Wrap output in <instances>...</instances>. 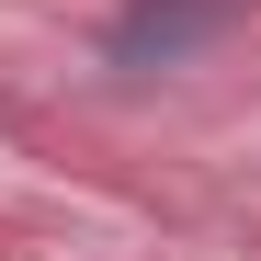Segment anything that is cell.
Wrapping results in <instances>:
<instances>
[{"instance_id": "1", "label": "cell", "mask_w": 261, "mask_h": 261, "mask_svg": "<svg viewBox=\"0 0 261 261\" xmlns=\"http://www.w3.org/2000/svg\"><path fill=\"white\" fill-rule=\"evenodd\" d=\"M216 23H227V0H137V12L114 23V68H170V57H193Z\"/></svg>"}]
</instances>
